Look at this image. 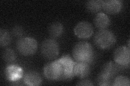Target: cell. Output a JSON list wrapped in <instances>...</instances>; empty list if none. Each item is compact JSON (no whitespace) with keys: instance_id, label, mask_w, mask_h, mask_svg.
Listing matches in <instances>:
<instances>
[{"instance_id":"6da1fadb","label":"cell","mask_w":130,"mask_h":86,"mask_svg":"<svg viewBox=\"0 0 130 86\" xmlns=\"http://www.w3.org/2000/svg\"><path fill=\"white\" fill-rule=\"evenodd\" d=\"M73 56L76 62L91 64L94 59V53L92 46L88 42H80L73 47Z\"/></svg>"},{"instance_id":"7a4b0ae2","label":"cell","mask_w":130,"mask_h":86,"mask_svg":"<svg viewBox=\"0 0 130 86\" xmlns=\"http://www.w3.org/2000/svg\"><path fill=\"white\" fill-rule=\"evenodd\" d=\"M93 40L96 47L102 50H106L111 48L115 44L116 38L112 31L104 29L96 32Z\"/></svg>"},{"instance_id":"3957f363","label":"cell","mask_w":130,"mask_h":86,"mask_svg":"<svg viewBox=\"0 0 130 86\" xmlns=\"http://www.w3.org/2000/svg\"><path fill=\"white\" fill-rule=\"evenodd\" d=\"M56 60L59 65L61 70L59 80H70L74 77L73 69L75 61H73L70 55H63Z\"/></svg>"},{"instance_id":"277c9868","label":"cell","mask_w":130,"mask_h":86,"mask_svg":"<svg viewBox=\"0 0 130 86\" xmlns=\"http://www.w3.org/2000/svg\"><path fill=\"white\" fill-rule=\"evenodd\" d=\"M16 47L20 54L29 56L34 54L37 51L38 43L33 38L23 37L18 40Z\"/></svg>"},{"instance_id":"5b68a950","label":"cell","mask_w":130,"mask_h":86,"mask_svg":"<svg viewBox=\"0 0 130 86\" xmlns=\"http://www.w3.org/2000/svg\"><path fill=\"white\" fill-rule=\"evenodd\" d=\"M41 53L44 58L47 59H55L59 54L58 42L53 39H45L41 46Z\"/></svg>"},{"instance_id":"8992f818","label":"cell","mask_w":130,"mask_h":86,"mask_svg":"<svg viewBox=\"0 0 130 86\" xmlns=\"http://www.w3.org/2000/svg\"><path fill=\"white\" fill-rule=\"evenodd\" d=\"M114 60L118 65L123 68L127 67L130 61L129 48L122 46L118 47L114 52Z\"/></svg>"},{"instance_id":"52a82bcc","label":"cell","mask_w":130,"mask_h":86,"mask_svg":"<svg viewBox=\"0 0 130 86\" xmlns=\"http://www.w3.org/2000/svg\"><path fill=\"white\" fill-rule=\"evenodd\" d=\"M43 74L46 79L50 80H59L61 70L56 60L47 63L43 68Z\"/></svg>"},{"instance_id":"ba28073f","label":"cell","mask_w":130,"mask_h":86,"mask_svg":"<svg viewBox=\"0 0 130 86\" xmlns=\"http://www.w3.org/2000/svg\"><path fill=\"white\" fill-rule=\"evenodd\" d=\"M74 34L78 38L86 39L91 37L93 34V27L91 23L83 21L79 23L74 29Z\"/></svg>"},{"instance_id":"9c48e42d","label":"cell","mask_w":130,"mask_h":86,"mask_svg":"<svg viewBox=\"0 0 130 86\" xmlns=\"http://www.w3.org/2000/svg\"><path fill=\"white\" fill-rule=\"evenodd\" d=\"M6 79L10 82H18L23 76L22 68L16 65H9L5 70Z\"/></svg>"},{"instance_id":"30bf717a","label":"cell","mask_w":130,"mask_h":86,"mask_svg":"<svg viewBox=\"0 0 130 86\" xmlns=\"http://www.w3.org/2000/svg\"><path fill=\"white\" fill-rule=\"evenodd\" d=\"M121 68H124L118 65L115 62L109 61L104 65L100 73L114 80L116 76L121 70Z\"/></svg>"},{"instance_id":"8fae6325","label":"cell","mask_w":130,"mask_h":86,"mask_svg":"<svg viewBox=\"0 0 130 86\" xmlns=\"http://www.w3.org/2000/svg\"><path fill=\"white\" fill-rule=\"evenodd\" d=\"M123 7V3L119 0H105L103 2V9L106 13L115 15L119 13Z\"/></svg>"},{"instance_id":"7c38bea8","label":"cell","mask_w":130,"mask_h":86,"mask_svg":"<svg viewBox=\"0 0 130 86\" xmlns=\"http://www.w3.org/2000/svg\"><path fill=\"white\" fill-rule=\"evenodd\" d=\"M90 64L75 61L73 73L74 76L78 77L80 79H84L88 76L90 73Z\"/></svg>"},{"instance_id":"4fadbf2b","label":"cell","mask_w":130,"mask_h":86,"mask_svg":"<svg viewBox=\"0 0 130 86\" xmlns=\"http://www.w3.org/2000/svg\"><path fill=\"white\" fill-rule=\"evenodd\" d=\"M23 82L27 85H40L41 84L42 79L38 73L35 71H29L24 75Z\"/></svg>"},{"instance_id":"5bb4252c","label":"cell","mask_w":130,"mask_h":86,"mask_svg":"<svg viewBox=\"0 0 130 86\" xmlns=\"http://www.w3.org/2000/svg\"><path fill=\"white\" fill-rule=\"evenodd\" d=\"M94 23L95 26L99 30L106 29L110 24V19L106 14L99 13L95 16Z\"/></svg>"},{"instance_id":"9a60e30c","label":"cell","mask_w":130,"mask_h":86,"mask_svg":"<svg viewBox=\"0 0 130 86\" xmlns=\"http://www.w3.org/2000/svg\"><path fill=\"white\" fill-rule=\"evenodd\" d=\"M63 30L62 24L59 22H54L48 27V34L52 38H58L62 35Z\"/></svg>"},{"instance_id":"2e32d148","label":"cell","mask_w":130,"mask_h":86,"mask_svg":"<svg viewBox=\"0 0 130 86\" xmlns=\"http://www.w3.org/2000/svg\"><path fill=\"white\" fill-rule=\"evenodd\" d=\"M103 2L101 0H91L86 3L87 10L92 13H97L103 9Z\"/></svg>"},{"instance_id":"e0dca14e","label":"cell","mask_w":130,"mask_h":86,"mask_svg":"<svg viewBox=\"0 0 130 86\" xmlns=\"http://www.w3.org/2000/svg\"><path fill=\"white\" fill-rule=\"evenodd\" d=\"M11 42V36L6 30L1 29L0 31V44L1 46H6Z\"/></svg>"},{"instance_id":"ac0fdd59","label":"cell","mask_w":130,"mask_h":86,"mask_svg":"<svg viewBox=\"0 0 130 86\" xmlns=\"http://www.w3.org/2000/svg\"><path fill=\"white\" fill-rule=\"evenodd\" d=\"M3 60L8 63H13L16 59V54L14 51L10 48H7L2 52Z\"/></svg>"},{"instance_id":"d6986e66","label":"cell","mask_w":130,"mask_h":86,"mask_svg":"<svg viewBox=\"0 0 130 86\" xmlns=\"http://www.w3.org/2000/svg\"><path fill=\"white\" fill-rule=\"evenodd\" d=\"M130 81L128 77L125 76L116 77L113 80L112 85L114 86H129Z\"/></svg>"},{"instance_id":"ffe728a7","label":"cell","mask_w":130,"mask_h":86,"mask_svg":"<svg viewBox=\"0 0 130 86\" xmlns=\"http://www.w3.org/2000/svg\"><path fill=\"white\" fill-rule=\"evenodd\" d=\"M113 80L111 79L109 77L106 76L102 74L101 73H99L98 76L97 77V83L99 85L101 86H107L112 85Z\"/></svg>"},{"instance_id":"44dd1931","label":"cell","mask_w":130,"mask_h":86,"mask_svg":"<svg viewBox=\"0 0 130 86\" xmlns=\"http://www.w3.org/2000/svg\"><path fill=\"white\" fill-rule=\"evenodd\" d=\"M12 33L16 37H21L22 36L23 31L21 27L20 26H16L14 27L12 30Z\"/></svg>"},{"instance_id":"7402d4cb","label":"cell","mask_w":130,"mask_h":86,"mask_svg":"<svg viewBox=\"0 0 130 86\" xmlns=\"http://www.w3.org/2000/svg\"><path fill=\"white\" fill-rule=\"evenodd\" d=\"M77 85H84V86H87V85H93V83L90 80H87V79H82V80L79 81V82L76 84Z\"/></svg>"}]
</instances>
